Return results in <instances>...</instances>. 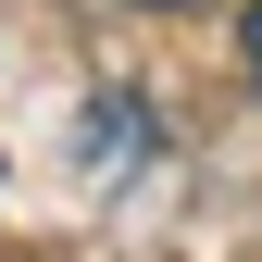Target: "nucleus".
Returning a JSON list of instances; mask_svg holds the SVG:
<instances>
[{
  "label": "nucleus",
  "instance_id": "nucleus-1",
  "mask_svg": "<svg viewBox=\"0 0 262 262\" xmlns=\"http://www.w3.org/2000/svg\"><path fill=\"white\" fill-rule=\"evenodd\" d=\"M150 150H162L150 100H125V88H100V100H88V125H75V162H88V175H138Z\"/></svg>",
  "mask_w": 262,
  "mask_h": 262
},
{
  "label": "nucleus",
  "instance_id": "nucleus-2",
  "mask_svg": "<svg viewBox=\"0 0 262 262\" xmlns=\"http://www.w3.org/2000/svg\"><path fill=\"white\" fill-rule=\"evenodd\" d=\"M237 62H250V88H262V0H250V25H237Z\"/></svg>",
  "mask_w": 262,
  "mask_h": 262
},
{
  "label": "nucleus",
  "instance_id": "nucleus-3",
  "mask_svg": "<svg viewBox=\"0 0 262 262\" xmlns=\"http://www.w3.org/2000/svg\"><path fill=\"white\" fill-rule=\"evenodd\" d=\"M138 13H200V0H138Z\"/></svg>",
  "mask_w": 262,
  "mask_h": 262
}]
</instances>
